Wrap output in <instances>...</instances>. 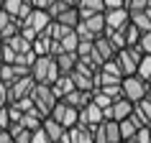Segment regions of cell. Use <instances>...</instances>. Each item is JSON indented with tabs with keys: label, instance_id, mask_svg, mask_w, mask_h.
<instances>
[{
	"label": "cell",
	"instance_id": "cell-15",
	"mask_svg": "<svg viewBox=\"0 0 151 143\" xmlns=\"http://www.w3.org/2000/svg\"><path fill=\"white\" fill-rule=\"evenodd\" d=\"M54 59H56V64H59V72H62V74H72V72L77 69V64H80L77 51H62V54H56Z\"/></svg>",
	"mask_w": 151,
	"mask_h": 143
},
{
	"label": "cell",
	"instance_id": "cell-26",
	"mask_svg": "<svg viewBox=\"0 0 151 143\" xmlns=\"http://www.w3.org/2000/svg\"><path fill=\"white\" fill-rule=\"evenodd\" d=\"M131 23H133L141 33L151 31V21H149V16H146V10H136V13H131Z\"/></svg>",
	"mask_w": 151,
	"mask_h": 143
},
{
	"label": "cell",
	"instance_id": "cell-36",
	"mask_svg": "<svg viewBox=\"0 0 151 143\" xmlns=\"http://www.w3.org/2000/svg\"><path fill=\"white\" fill-rule=\"evenodd\" d=\"M64 3H67L69 8H77V5H80V0H64Z\"/></svg>",
	"mask_w": 151,
	"mask_h": 143
},
{
	"label": "cell",
	"instance_id": "cell-23",
	"mask_svg": "<svg viewBox=\"0 0 151 143\" xmlns=\"http://www.w3.org/2000/svg\"><path fill=\"white\" fill-rule=\"evenodd\" d=\"M118 125H120V138H123V141H133L136 130H138V128H143L141 123L136 120V115H131V118H126V120H120Z\"/></svg>",
	"mask_w": 151,
	"mask_h": 143
},
{
	"label": "cell",
	"instance_id": "cell-21",
	"mask_svg": "<svg viewBox=\"0 0 151 143\" xmlns=\"http://www.w3.org/2000/svg\"><path fill=\"white\" fill-rule=\"evenodd\" d=\"M133 115H136V120H138L141 125H151V100L149 97H143L141 102H136Z\"/></svg>",
	"mask_w": 151,
	"mask_h": 143
},
{
	"label": "cell",
	"instance_id": "cell-44",
	"mask_svg": "<svg viewBox=\"0 0 151 143\" xmlns=\"http://www.w3.org/2000/svg\"><path fill=\"white\" fill-rule=\"evenodd\" d=\"M0 66H3V61H0Z\"/></svg>",
	"mask_w": 151,
	"mask_h": 143
},
{
	"label": "cell",
	"instance_id": "cell-8",
	"mask_svg": "<svg viewBox=\"0 0 151 143\" xmlns=\"http://www.w3.org/2000/svg\"><path fill=\"white\" fill-rule=\"evenodd\" d=\"M33 87H36V79H33L31 74L16 79L13 84H8V102H18V100H23V97H31Z\"/></svg>",
	"mask_w": 151,
	"mask_h": 143
},
{
	"label": "cell",
	"instance_id": "cell-14",
	"mask_svg": "<svg viewBox=\"0 0 151 143\" xmlns=\"http://www.w3.org/2000/svg\"><path fill=\"white\" fill-rule=\"evenodd\" d=\"M64 102H69L72 107H77V110H82V107H87L90 102H92V92H87V89H72L69 95H64L62 97Z\"/></svg>",
	"mask_w": 151,
	"mask_h": 143
},
{
	"label": "cell",
	"instance_id": "cell-32",
	"mask_svg": "<svg viewBox=\"0 0 151 143\" xmlns=\"http://www.w3.org/2000/svg\"><path fill=\"white\" fill-rule=\"evenodd\" d=\"M10 128V118H8V105L0 107V130H8Z\"/></svg>",
	"mask_w": 151,
	"mask_h": 143
},
{
	"label": "cell",
	"instance_id": "cell-20",
	"mask_svg": "<svg viewBox=\"0 0 151 143\" xmlns=\"http://www.w3.org/2000/svg\"><path fill=\"white\" fill-rule=\"evenodd\" d=\"M82 18H90L95 16V13H105V3L103 0H80V5H77Z\"/></svg>",
	"mask_w": 151,
	"mask_h": 143
},
{
	"label": "cell",
	"instance_id": "cell-43",
	"mask_svg": "<svg viewBox=\"0 0 151 143\" xmlns=\"http://www.w3.org/2000/svg\"><path fill=\"white\" fill-rule=\"evenodd\" d=\"M149 133H151V125H149Z\"/></svg>",
	"mask_w": 151,
	"mask_h": 143
},
{
	"label": "cell",
	"instance_id": "cell-27",
	"mask_svg": "<svg viewBox=\"0 0 151 143\" xmlns=\"http://www.w3.org/2000/svg\"><path fill=\"white\" fill-rule=\"evenodd\" d=\"M123 39H126V46H138V39H141V31L136 28L133 23H128L123 28Z\"/></svg>",
	"mask_w": 151,
	"mask_h": 143
},
{
	"label": "cell",
	"instance_id": "cell-19",
	"mask_svg": "<svg viewBox=\"0 0 151 143\" xmlns=\"http://www.w3.org/2000/svg\"><path fill=\"white\" fill-rule=\"evenodd\" d=\"M74 87H77V84H74V79H72V74H59V79L51 84V89H54V95L59 97V100H62L64 95H69Z\"/></svg>",
	"mask_w": 151,
	"mask_h": 143
},
{
	"label": "cell",
	"instance_id": "cell-33",
	"mask_svg": "<svg viewBox=\"0 0 151 143\" xmlns=\"http://www.w3.org/2000/svg\"><path fill=\"white\" fill-rule=\"evenodd\" d=\"M28 3H31V8H36V10H49L54 0H28Z\"/></svg>",
	"mask_w": 151,
	"mask_h": 143
},
{
	"label": "cell",
	"instance_id": "cell-10",
	"mask_svg": "<svg viewBox=\"0 0 151 143\" xmlns=\"http://www.w3.org/2000/svg\"><path fill=\"white\" fill-rule=\"evenodd\" d=\"M131 23V13L128 8H113V10H105V28L108 31H120Z\"/></svg>",
	"mask_w": 151,
	"mask_h": 143
},
{
	"label": "cell",
	"instance_id": "cell-18",
	"mask_svg": "<svg viewBox=\"0 0 151 143\" xmlns=\"http://www.w3.org/2000/svg\"><path fill=\"white\" fill-rule=\"evenodd\" d=\"M82 26L97 39L100 33H105V13H95V16H90V18H82Z\"/></svg>",
	"mask_w": 151,
	"mask_h": 143
},
{
	"label": "cell",
	"instance_id": "cell-42",
	"mask_svg": "<svg viewBox=\"0 0 151 143\" xmlns=\"http://www.w3.org/2000/svg\"><path fill=\"white\" fill-rule=\"evenodd\" d=\"M3 87H5V84H3V82H0V89H3Z\"/></svg>",
	"mask_w": 151,
	"mask_h": 143
},
{
	"label": "cell",
	"instance_id": "cell-22",
	"mask_svg": "<svg viewBox=\"0 0 151 143\" xmlns=\"http://www.w3.org/2000/svg\"><path fill=\"white\" fill-rule=\"evenodd\" d=\"M54 21H56V23H62V26H67V28H77L80 21H82V16H80V10H77V8H67L64 13H59Z\"/></svg>",
	"mask_w": 151,
	"mask_h": 143
},
{
	"label": "cell",
	"instance_id": "cell-35",
	"mask_svg": "<svg viewBox=\"0 0 151 143\" xmlns=\"http://www.w3.org/2000/svg\"><path fill=\"white\" fill-rule=\"evenodd\" d=\"M0 143H16V141L10 138V133H8V130H0Z\"/></svg>",
	"mask_w": 151,
	"mask_h": 143
},
{
	"label": "cell",
	"instance_id": "cell-6",
	"mask_svg": "<svg viewBox=\"0 0 151 143\" xmlns=\"http://www.w3.org/2000/svg\"><path fill=\"white\" fill-rule=\"evenodd\" d=\"M49 118H54L56 123H62V125L69 130L72 125H77V120H80V110H77V107H72L69 102L59 100V102L54 105V110H51V115H49Z\"/></svg>",
	"mask_w": 151,
	"mask_h": 143
},
{
	"label": "cell",
	"instance_id": "cell-9",
	"mask_svg": "<svg viewBox=\"0 0 151 143\" xmlns=\"http://www.w3.org/2000/svg\"><path fill=\"white\" fill-rule=\"evenodd\" d=\"M92 44H95V54H92V61H95L97 66H100L103 61H110V59H115V54H118V49L110 44V39H108L105 33H100V36L92 41Z\"/></svg>",
	"mask_w": 151,
	"mask_h": 143
},
{
	"label": "cell",
	"instance_id": "cell-7",
	"mask_svg": "<svg viewBox=\"0 0 151 143\" xmlns=\"http://www.w3.org/2000/svg\"><path fill=\"white\" fill-rule=\"evenodd\" d=\"M133 107L136 105L131 102V100H126V97L120 95L118 100H113V105L110 107H108V110H103V118L105 120H126V118H131V115H133Z\"/></svg>",
	"mask_w": 151,
	"mask_h": 143
},
{
	"label": "cell",
	"instance_id": "cell-31",
	"mask_svg": "<svg viewBox=\"0 0 151 143\" xmlns=\"http://www.w3.org/2000/svg\"><path fill=\"white\" fill-rule=\"evenodd\" d=\"M31 143H51V141H49V135L44 133V128H36L31 133Z\"/></svg>",
	"mask_w": 151,
	"mask_h": 143
},
{
	"label": "cell",
	"instance_id": "cell-12",
	"mask_svg": "<svg viewBox=\"0 0 151 143\" xmlns=\"http://www.w3.org/2000/svg\"><path fill=\"white\" fill-rule=\"evenodd\" d=\"M92 128L95 125H82V123H77V125H72L67 130V135H69L72 143H95V130Z\"/></svg>",
	"mask_w": 151,
	"mask_h": 143
},
{
	"label": "cell",
	"instance_id": "cell-38",
	"mask_svg": "<svg viewBox=\"0 0 151 143\" xmlns=\"http://www.w3.org/2000/svg\"><path fill=\"white\" fill-rule=\"evenodd\" d=\"M0 61H3V41H0Z\"/></svg>",
	"mask_w": 151,
	"mask_h": 143
},
{
	"label": "cell",
	"instance_id": "cell-25",
	"mask_svg": "<svg viewBox=\"0 0 151 143\" xmlns=\"http://www.w3.org/2000/svg\"><path fill=\"white\" fill-rule=\"evenodd\" d=\"M56 44L62 46V51H77V46H80V36H77L74 28H72V31H67L62 39L56 41Z\"/></svg>",
	"mask_w": 151,
	"mask_h": 143
},
{
	"label": "cell",
	"instance_id": "cell-29",
	"mask_svg": "<svg viewBox=\"0 0 151 143\" xmlns=\"http://www.w3.org/2000/svg\"><path fill=\"white\" fill-rule=\"evenodd\" d=\"M133 141H136V143H151V133H149V125L138 128V130H136V135H133Z\"/></svg>",
	"mask_w": 151,
	"mask_h": 143
},
{
	"label": "cell",
	"instance_id": "cell-4",
	"mask_svg": "<svg viewBox=\"0 0 151 143\" xmlns=\"http://www.w3.org/2000/svg\"><path fill=\"white\" fill-rule=\"evenodd\" d=\"M141 56H143V51H141L138 46H126V49H120L118 54H115V64L120 66L123 77H131V74H136Z\"/></svg>",
	"mask_w": 151,
	"mask_h": 143
},
{
	"label": "cell",
	"instance_id": "cell-5",
	"mask_svg": "<svg viewBox=\"0 0 151 143\" xmlns=\"http://www.w3.org/2000/svg\"><path fill=\"white\" fill-rule=\"evenodd\" d=\"M95 143H120V125L118 120H103V123H97L95 128Z\"/></svg>",
	"mask_w": 151,
	"mask_h": 143
},
{
	"label": "cell",
	"instance_id": "cell-16",
	"mask_svg": "<svg viewBox=\"0 0 151 143\" xmlns=\"http://www.w3.org/2000/svg\"><path fill=\"white\" fill-rule=\"evenodd\" d=\"M41 128H44V133L49 135V141H51V143H59V141H62V135L67 133V128H64L62 123H56L54 118H44Z\"/></svg>",
	"mask_w": 151,
	"mask_h": 143
},
{
	"label": "cell",
	"instance_id": "cell-30",
	"mask_svg": "<svg viewBox=\"0 0 151 143\" xmlns=\"http://www.w3.org/2000/svg\"><path fill=\"white\" fill-rule=\"evenodd\" d=\"M138 49H141L143 54H151V31L141 33V39H138Z\"/></svg>",
	"mask_w": 151,
	"mask_h": 143
},
{
	"label": "cell",
	"instance_id": "cell-41",
	"mask_svg": "<svg viewBox=\"0 0 151 143\" xmlns=\"http://www.w3.org/2000/svg\"><path fill=\"white\" fill-rule=\"evenodd\" d=\"M3 3H5V0H0V10H3Z\"/></svg>",
	"mask_w": 151,
	"mask_h": 143
},
{
	"label": "cell",
	"instance_id": "cell-37",
	"mask_svg": "<svg viewBox=\"0 0 151 143\" xmlns=\"http://www.w3.org/2000/svg\"><path fill=\"white\" fill-rule=\"evenodd\" d=\"M146 97H149V100H151V84H149V89H146Z\"/></svg>",
	"mask_w": 151,
	"mask_h": 143
},
{
	"label": "cell",
	"instance_id": "cell-17",
	"mask_svg": "<svg viewBox=\"0 0 151 143\" xmlns=\"http://www.w3.org/2000/svg\"><path fill=\"white\" fill-rule=\"evenodd\" d=\"M3 44H8V46L16 51V59H18V56H23V54H31V51H33L31 41L26 39L23 33H18V36H13V39H8V41H3Z\"/></svg>",
	"mask_w": 151,
	"mask_h": 143
},
{
	"label": "cell",
	"instance_id": "cell-1",
	"mask_svg": "<svg viewBox=\"0 0 151 143\" xmlns=\"http://www.w3.org/2000/svg\"><path fill=\"white\" fill-rule=\"evenodd\" d=\"M59 64L54 56H36L31 64V77L36 79V84H54L59 79Z\"/></svg>",
	"mask_w": 151,
	"mask_h": 143
},
{
	"label": "cell",
	"instance_id": "cell-39",
	"mask_svg": "<svg viewBox=\"0 0 151 143\" xmlns=\"http://www.w3.org/2000/svg\"><path fill=\"white\" fill-rule=\"evenodd\" d=\"M146 16H149V21H151V8H146Z\"/></svg>",
	"mask_w": 151,
	"mask_h": 143
},
{
	"label": "cell",
	"instance_id": "cell-13",
	"mask_svg": "<svg viewBox=\"0 0 151 143\" xmlns=\"http://www.w3.org/2000/svg\"><path fill=\"white\" fill-rule=\"evenodd\" d=\"M103 107H97L95 102H90L87 107H82L80 110V120L77 123H82V125H97V123H103Z\"/></svg>",
	"mask_w": 151,
	"mask_h": 143
},
{
	"label": "cell",
	"instance_id": "cell-11",
	"mask_svg": "<svg viewBox=\"0 0 151 143\" xmlns=\"http://www.w3.org/2000/svg\"><path fill=\"white\" fill-rule=\"evenodd\" d=\"M26 74H31V66H26V64H3L0 66V82L8 87V84H13L16 79H21V77H26Z\"/></svg>",
	"mask_w": 151,
	"mask_h": 143
},
{
	"label": "cell",
	"instance_id": "cell-3",
	"mask_svg": "<svg viewBox=\"0 0 151 143\" xmlns=\"http://www.w3.org/2000/svg\"><path fill=\"white\" fill-rule=\"evenodd\" d=\"M120 89H123V97L131 100V102H141L143 97H146V89H149V82L138 77V74H131V77H123L120 82Z\"/></svg>",
	"mask_w": 151,
	"mask_h": 143
},
{
	"label": "cell",
	"instance_id": "cell-34",
	"mask_svg": "<svg viewBox=\"0 0 151 143\" xmlns=\"http://www.w3.org/2000/svg\"><path fill=\"white\" fill-rule=\"evenodd\" d=\"M105 3V10H113V8H126V0H103Z\"/></svg>",
	"mask_w": 151,
	"mask_h": 143
},
{
	"label": "cell",
	"instance_id": "cell-2",
	"mask_svg": "<svg viewBox=\"0 0 151 143\" xmlns=\"http://www.w3.org/2000/svg\"><path fill=\"white\" fill-rule=\"evenodd\" d=\"M31 100H33L36 110H39L44 118H49V115H51V110H54V105L59 102V97L54 95L51 84H36V87H33V92H31Z\"/></svg>",
	"mask_w": 151,
	"mask_h": 143
},
{
	"label": "cell",
	"instance_id": "cell-24",
	"mask_svg": "<svg viewBox=\"0 0 151 143\" xmlns=\"http://www.w3.org/2000/svg\"><path fill=\"white\" fill-rule=\"evenodd\" d=\"M8 133H10V138H13L16 143H31V133L33 130H28L23 123H10Z\"/></svg>",
	"mask_w": 151,
	"mask_h": 143
},
{
	"label": "cell",
	"instance_id": "cell-40",
	"mask_svg": "<svg viewBox=\"0 0 151 143\" xmlns=\"http://www.w3.org/2000/svg\"><path fill=\"white\" fill-rule=\"evenodd\" d=\"M120 143H136V141H120Z\"/></svg>",
	"mask_w": 151,
	"mask_h": 143
},
{
	"label": "cell",
	"instance_id": "cell-28",
	"mask_svg": "<svg viewBox=\"0 0 151 143\" xmlns=\"http://www.w3.org/2000/svg\"><path fill=\"white\" fill-rule=\"evenodd\" d=\"M136 74H138V77H143V79H149V77H151V54H143V56H141Z\"/></svg>",
	"mask_w": 151,
	"mask_h": 143
}]
</instances>
